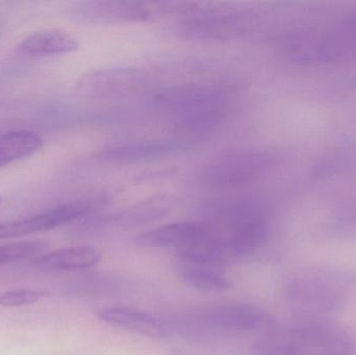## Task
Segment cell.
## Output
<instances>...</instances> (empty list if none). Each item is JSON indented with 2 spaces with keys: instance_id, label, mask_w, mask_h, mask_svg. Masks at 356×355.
I'll use <instances>...</instances> for the list:
<instances>
[{
  "instance_id": "6da1fadb",
  "label": "cell",
  "mask_w": 356,
  "mask_h": 355,
  "mask_svg": "<svg viewBox=\"0 0 356 355\" xmlns=\"http://www.w3.org/2000/svg\"><path fill=\"white\" fill-rule=\"evenodd\" d=\"M152 100L171 117L177 139L190 146L217 131L227 114V91L216 83L169 85L156 92Z\"/></svg>"
},
{
  "instance_id": "7a4b0ae2",
  "label": "cell",
  "mask_w": 356,
  "mask_h": 355,
  "mask_svg": "<svg viewBox=\"0 0 356 355\" xmlns=\"http://www.w3.org/2000/svg\"><path fill=\"white\" fill-rule=\"evenodd\" d=\"M356 296V272L332 266L305 267L288 283V297L300 320L332 321Z\"/></svg>"
},
{
  "instance_id": "3957f363",
  "label": "cell",
  "mask_w": 356,
  "mask_h": 355,
  "mask_svg": "<svg viewBox=\"0 0 356 355\" xmlns=\"http://www.w3.org/2000/svg\"><path fill=\"white\" fill-rule=\"evenodd\" d=\"M254 8L232 2L192 1L175 31L184 39L197 42H227L249 33L257 23Z\"/></svg>"
},
{
  "instance_id": "277c9868",
  "label": "cell",
  "mask_w": 356,
  "mask_h": 355,
  "mask_svg": "<svg viewBox=\"0 0 356 355\" xmlns=\"http://www.w3.org/2000/svg\"><path fill=\"white\" fill-rule=\"evenodd\" d=\"M261 355H355V340L332 321L300 320L272 331L261 342Z\"/></svg>"
},
{
  "instance_id": "5b68a950",
  "label": "cell",
  "mask_w": 356,
  "mask_h": 355,
  "mask_svg": "<svg viewBox=\"0 0 356 355\" xmlns=\"http://www.w3.org/2000/svg\"><path fill=\"white\" fill-rule=\"evenodd\" d=\"M213 233L225 244L230 256H242L259 249L269 233L267 213L252 200L220 202L209 208Z\"/></svg>"
},
{
  "instance_id": "8992f818",
  "label": "cell",
  "mask_w": 356,
  "mask_h": 355,
  "mask_svg": "<svg viewBox=\"0 0 356 355\" xmlns=\"http://www.w3.org/2000/svg\"><path fill=\"white\" fill-rule=\"evenodd\" d=\"M277 164V156L270 150L238 149L213 160L203 171V181L218 191L241 189L261 181Z\"/></svg>"
},
{
  "instance_id": "52a82bcc",
  "label": "cell",
  "mask_w": 356,
  "mask_h": 355,
  "mask_svg": "<svg viewBox=\"0 0 356 355\" xmlns=\"http://www.w3.org/2000/svg\"><path fill=\"white\" fill-rule=\"evenodd\" d=\"M184 1H90L79 8V16L96 24L150 22L181 15Z\"/></svg>"
},
{
  "instance_id": "ba28073f",
  "label": "cell",
  "mask_w": 356,
  "mask_h": 355,
  "mask_svg": "<svg viewBox=\"0 0 356 355\" xmlns=\"http://www.w3.org/2000/svg\"><path fill=\"white\" fill-rule=\"evenodd\" d=\"M145 81V74L131 67L96 69L79 77L75 93L89 99L127 97L142 90Z\"/></svg>"
},
{
  "instance_id": "9c48e42d",
  "label": "cell",
  "mask_w": 356,
  "mask_h": 355,
  "mask_svg": "<svg viewBox=\"0 0 356 355\" xmlns=\"http://www.w3.org/2000/svg\"><path fill=\"white\" fill-rule=\"evenodd\" d=\"M92 210L88 201H72L60 204L47 212L19 220L0 223V240L26 237L50 231L79 220Z\"/></svg>"
},
{
  "instance_id": "30bf717a",
  "label": "cell",
  "mask_w": 356,
  "mask_h": 355,
  "mask_svg": "<svg viewBox=\"0 0 356 355\" xmlns=\"http://www.w3.org/2000/svg\"><path fill=\"white\" fill-rule=\"evenodd\" d=\"M211 236V227L205 221H180L145 231L137 242L147 247L175 248L180 254L196 249Z\"/></svg>"
},
{
  "instance_id": "8fae6325",
  "label": "cell",
  "mask_w": 356,
  "mask_h": 355,
  "mask_svg": "<svg viewBox=\"0 0 356 355\" xmlns=\"http://www.w3.org/2000/svg\"><path fill=\"white\" fill-rule=\"evenodd\" d=\"M202 323L211 331L251 333L267 329L270 319L263 311L250 304H221L204 311Z\"/></svg>"
},
{
  "instance_id": "7c38bea8",
  "label": "cell",
  "mask_w": 356,
  "mask_h": 355,
  "mask_svg": "<svg viewBox=\"0 0 356 355\" xmlns=\"http://www.w3.org/2000/svg\"><path fill=\"white\" fill-rule=\"evenodd\" d=\"M188 147L178 139L129 142L106 146L96 154V158L106 164H135L165 158Z\"/></svg>"
},
{
  "instance_id": "4fadbf2b",
  "label": "cell",
  "mask_w": 356,
  "mask_h": 355,
  "mask_svg": "<svg viewBox=\"0 0 356 355\" xmlns=\"http://www.w3.org/2000/svg\"><path fill=\"white\" fill-rule=\"evenodd\" d=\"M98 316L111 327L143 337L163 338L168 333V327L160 317L144 311L108 308L99 311Z\"/></svg>"
},
{
  "instance_id": "5bb4252c",
  "label": "cell",
  "mask_w": 356,
  "mask_h": 355,
  "mask_svg": "<svg viewBox=\"0 0 356 355\" xmlns=\"http://www.w3.org/2000/svg\"><path fill=\"white\" fill-rule=\"evenodd\" d=\"M79 40L67 29L60 27L39 29L25 35L19 41L18 47L35 56H60L72 53L79 49Z\"/></svg>"
},
{
  "instance_id": "9a60e30c",
  "label": "cell",
  "mask_w": 356,
  "mask_h": 355,
  "mask_svg": "<svg viewBox=\"0 0 356 355\" xmlns=\"http://www.w3.org/2000/svg\"><path fill=\"white\" fill-rule=\"evenodd\" d=\"M179 258L178 274L190 287L211 293H221L228 291L232 287L229 279L220 269V265L194 258Z\"/></svg>"
},
{
  "instance_id": "2e32d148",
  "label": "cell",
  "mask_w": 356,
  "mask_h": 355,
  "mask_svg": "<svg viewBox=\"0 0 356 355\" xmlns=\"http://www.w3.org/2000/svg\"><path fill=\"white\" fill-rule=\"evenodd\" d=\"M102 258L96 248L90 246H74L62 248L48 254H42L31 260L39 268L50 270H83L95 266Z\"/></svg>"
},
{
  "instance_id": "e0dca14e",
  "label": "cell",
  "mask_w": 356,
  "mask_h": 355,
  "mask_svg": "<svg viewBox=\"0 0 356 355\" xmlns=\"http://www.w3.org/2000/svg\"><path fill=\"white\" fill-rule=\"evenodd\" d=\"M43 139L35 131L20 129L0 135V168L35 156L43 148Z\"/></svg>"
},
{
  "instance_id": "ac0fdd59",
  "label": "cell",
  "mask_w": 356,
  "mask_h": 355,
  "mask_svg": "<svg viewBox=\"0 0 356 355\" xmlns=\"http://www.w3.org/2000/svg\"><path fill=\"white\" fill-rule=\"evenodd\" d=\"M47 248L44 241H20L0 245V267L42 254Z\"/></svg>"
},
{
  "instance_id": "d6986e66",
  "label": "cell",
  "mask_w": 356,
  "mask_h": 355,
  "mask_svg": "<svg viewBox=\"0 0 356 355\" xmlns=\"http://www.w3.org/2000/svg\"><path fill=\"white\" fill-rule=\"evenodd\" d=\"M45 295L44 292L37 291V290H10L0 294V306L14 308L33 306L43 299Z\"/></svg>"
},
{
  "instance_id": "ffe728a7",
  "label": "cell",
  "mask_w": 356,
  "mask_h": 355,
  "mask_svg": "<svg viewBox=\"0 0 356 355\" xmlns=\"http://www.w3.org/2000/svg\"><path fill=\"white\" fill-rule=\"evenodd\" d=\"M0 204H1V197H0Z\"/></svg>"
},
{
  "instance_id": "44dd1931",
  "label": "cell",
  "mask_w": 356,
  "mask_h": 355,
  "mask_svg": "<svg viewBox=\"0 0 356 355\" xmlns=\"http://www.w3.org/2000/svg\"><path fill=\"white\" fill-rule=\"evenodd\" d=\"M355 355H356V354H355Z\"/></svg>"
}]
</instances>
